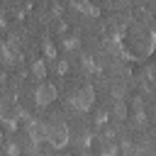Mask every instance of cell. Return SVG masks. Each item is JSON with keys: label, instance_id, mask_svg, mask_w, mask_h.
I'll return each mask as SVG.
<instances>
[{"label": "cell", "instance_id": "6da1fadb", "mask_svg": "<svg viewBox=\"0 0 156 156\" xmlns=\"http://www.w3.org/2000/svg\"><path fill=\"white\" fill-rule=\"evenodd\" d=\"M71 134H68V124L61 122V119H51V122H44V141H49L54 149H63L68 144Z\"/></svg>", "mask_w": 156, "mask_h": 156}, {"label": "cell", "instance_id": "7a4b0ae2", "mask_svg": "<svg viewBox=\"0 0 156 156\" xmlns=\"http://www.w3.org/2000/svg\"><path fill=\"white\" fill-rule=\"evenodd\" d=\"M20 117H22L20 102L15 98H0V122H5L10 129H15L17 122H20Z\"/></svg>", "mask_w": 156, "mask_h": 156}, {"label": "cell", "instance_id": "3957f363", "mask_svg": "<svg viewBox=\"0 0 156 156\" xmlns=\"http://www.w3.org/2000/svg\"><path fill=\"white\" fill-rule=\"evenodd\" d=\"M93 102H95V88H93V85L78 88V90L73 93V98H71V105H73L78 112H88V110L93 107Z\"/></svg>", "mask_w": 156, "mask_h": 156}, {"label": "cell", "instance_id": "277c9868", "mask_svg": "<svg viewBox=\"0 0 156 156\" xmlns=\"http://www.w3.org/2000/svg\"><path fill=\"white\" fill-rule=\"evenodd\" d=\"M56 98H58V88H56L54 83H49V80H41V83L37 85V90H34V102H37L39 107L51 105Z\"/></svg>", "mask_w": 156, "mask_h": 156}, {"label": "cell", "instance_id": "5b68a950", "mask_svg": "<svg viewBox=\"0 0 156 156\" xmlns=\"http://www.w3.org/2000/svg\"><path fill=\"white\" fill-rule=\"evenodd\" d=\"M29 136L34 144L44 141V122H37V119H29Z\"/></svg>", "mask_w": 156, "mask_h": 156}, {"label": "cell", "instance_id": "8992f818", "mask_svg": "<svg viewBox=\"0 0 156 156\" xmlns=\"http://www.w3.org/2000/svg\"><path fill=\"white\" fill-rule=\"evenodd\" d=\"M0 51H2V56L7 58V61H17L20 58V49L15 46V41L10 39V41H5L2 46H0Z\"/></svg>", "mask_w": 156, "mask_h": 156}, {"label": "cell", "instance_id": "52a82bcc", "mask_svg": "<svg viewBox=\"0 0 156 156\" xmlns=\"http://www.w3.org/2000/svg\"><path fill=\"white\" fill-rule=\"evenodd\" d=\"M32 71H34V76H39V78H46V63H44L41 58H39V61H34Z\"/></svg>", "mask_w": 156, "mask_h": 156}, {"label": "cell", "instance_id": "ba28073f", "mask_svg": "<svg viewBox=\"0 0 156 156\" xmlns=\"http://www.w3.org/2000/svg\"><path fill=\"white\" fill-rule=\"evenodd\" d=\"M115 117H117V119H124V117H127V105H124V100H117V102H115Z\"/></svg>", "mask_w": 156, "mask_h": 156}, {"label": "cell", "instance_id": "9c48e42d", "mask_svg": "<svg viewBox=\"0 0 156 156\" xmlns=\"http://www.w3.org/2000/svg\"><path fill=\"white\" fill-rule=\"evenodd\" d=\"M73 5H76V7H80V10H83V12H88V15H95V12H98L95 7H90V5H88V0H73Z\"/></svg>", "mask_w": 156, "mask_h": 156}, {"label": "cell", "instance_id": "30bf717a", "mask_svg": "<svg viewBox=\"0 0 156 156\" xmlns=\"http://www.w3.org/2000/svg\"><path fill=\"white\" fill-rule=\"evenodd\" d=\"M44 54H46V58H56V46L51 41H44Z\"/></svg>", "mask_w": 156, "mask_h": 156}, {"label": "cell", "instance_id": "8fae6325", "mask_svg": "<svg viewBox=\"0 0 156 156\" xmlns=\"http://www.w3.org/2000/svg\"><path fill=\"white\" fill-rule=\"evenodd\" d=\"M66 46H68V49H73V46H76V39H73V37H71V39H66Z\"/></svg>", "mask_w": 156, "mask_h": 156}, {"label": "cell", "instance_id": "7c38bea8", "mask_svg": "<svg viewBox=\"0 0 156 156\" xmlns=\"http://www.w3.org/2000/svg\"><path fill=\"white\" fill-rule=\"evenodd\" d=\"M0 24H2V15H0Z\"/></svg>", "mask_w": 156, "mask_h": 156}]
</instances>
